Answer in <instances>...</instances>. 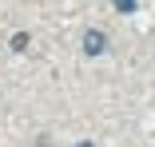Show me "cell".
<instances>
[{
	"label": "cell",
	"mask_w": 155,
	"mask_h": 147,
	"mask_svg": "<svg viewBox=\"0 0 155 147\" xmlns=\"http://www.w3.org/2000/svg\"><path fill=\"white\" fill-rule=\"evenodd\" d=\"M80 44H84V52H87V56H104V48H107V36L100 32V28H87Z\"/></svg>",
	"instance_id": "6da1fadb"
},
{
	"label": "cell",
	"mask_w": 155,
	"mask_h": 147,
	"mask_svg": "<svg viewBox=\"0 0 155 147\" xmlns=\"http://www.w3.org/2000/svg\"><path fill=\"white\" fill-rule=\"evenodd\" d=\"M24 48H28V32H16L12 36V52H24Z\"/></svg>",
	"instance_id": "7a4b0ae2"
},
{
	"label": "cell",
	"mask_w": 155,
	"mask_h": 147,
	"mask_svg": "<svg viewBox=\"0 0 155 147\" xmlns=\"http://www.w3.org/2000/svg\"><path fill=\"white\" fill-rule=\"evenodd\" d=\"M115 8L119 12H135V0H115Z\"/></svg>",
	"instance_id": "3957f363"
},
{
	"label": "cell",
	"mask_w": 155,
	"mask_h": 147,
	"mask_svg": "<svg viewBox=\"0 0 155 147\" xmlns=\"http://www.w3.org/2000/svg\"><path fill=\"white\" fill-rule=\"evenodd\" d=\"M76 147H91V143H76Z\"/></svg>",
	"instance_id": "277c9868"
}]
</instances>
